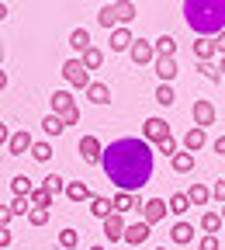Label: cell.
Masks as SVG:
<instances>
[{"label":"cell","mask_w":225,"mask_h":250,"mask_svg":"<svg viewBox=\"0 0 225 250\" xmlns=\"http://www.w3.org/2000/svg\"><path fill=\"white\" fill-rule=\"evenodd\" d=\"M211 198L225 205V181H215V184H211Z\"/></svg>","instance_id":"cell-43"},{"label":"cell","mask_w":225,"mask_h":250,"mask_svg":"<svg viewBox=\"0 0 225 250\" xmlns=\"http://www.w3.org/2000/svg\"><path fill=\"white\" fill-rule=\"evenodd\" d=\"M198 70H201V77H205V80H211V83H222V70L215 66L211 59H208V62H198Z\"/></svg>","instance_id":"cell-34"},{"label":"cell","mask_w":225,"mask_h":250,"mask_svg":"<svg viewBox=\"0 0 225 250\" xmlns=\"http://www.w3.org/2000/svg\"><path fill=\"white\" fill-rule=\"evenodd\" d=\"M11 136H14V132L7 129V125H4V122H0V146H4V143H11Z\"/></svg>","instance_id":"cell-47"},{"label":"cell","mask_w":225,"mask_h":250,"mask_svg":"<svg viewBox=\"0 0 225 250\" xmlns=\"http://www.w3.org/2000/svg\"><path fill=\"white\" fill-rule=\"evenodd\" d=\"M108 42H111V49H114V52H125V49H132L135 35H132V31H128V28H114Z\"/></svg>","instance_id":"cell-13"},{"label":"cell","mask_w":225,"mask_h":250,"mask_svg":"<svg viewBox=\"0 0 225 250\" xmlns=\"http://www.w3.org/2000/svg\"><path fill=\"white\" fill-rule=\"evenodd\" d=\"M152 164H156V153L142 136H121L111 146H104V156H101L108 181L118 184L128 195H135L142 184H149Z\"/></svg>","instance_id":"cell-1"},{"label":"cell","mask_w":225,"mask_h":250,"mask_svg":"<svg viewBox=\"0 0 225 250\" xmlns=\"http://www.w3.org/2000/svg\"><path fill=\"white\" fill-rule=\"evenodd\" d=\"M87 101H90V104H108V101H111V87L101 83V80H90V87H87Z\"/></svg>","instance_id":"cell-10"},{"label":"cell","mask_w":225,"mask_h":250,"mask_svg":"<svg viewBox=\"0 0 225 250\" xmlns=\"http://www.w3.org/2000/svg\"><path fill=\"white\" fill-rule=\"evenodd\" d=\"M7 14H11V11H7V4H0V21H4Z\"/></svg>","instance_id":"cell-51"},{"label":"cell","mask_w":225,"mask_h":250,"mask_svg":"<svg viewBox=\"0 0 225 250\" xmlns=\"http://www.w3.org/2000/svg\"><path fill=\"white\" fill-rule=\"evenodd\" d=\"M0 62H4V39H0Z\"/></svg>","instance_id":"cell-53"},{"label":"cell","mask_w":225,"mask_h":250,"mask_svg":"<svg viewBox=\"0 0 225 250\" xmlns=\"http://www.w3.org/2000/svg\"><path fill=\"white\" fill-rule=\"evenodd\" d=\"M156 101L163 104V108H170V104L177 101V94H173V83H159V87H156Z\"/></svg>","instance_id":"cell-31"},{"label":"cell","mask_w":225,"mask_h":250,"mask_svg":"<svg viewBox=\"0 0 225 250\" xmlns=\"http://www.w3.org/2000/svg\"><path fill=\"white\" fill-rule=\"evenodd\" d=\"M215 153H225V136H222V139H215Z\"/></svg>","instance_id":"cell-49"},{"label":"cell","mask_w":225,"mask_h":250,"mask_svg":"<svg viewBox=\"0 0 225 250\" xmlns=\"http://www.w3.org/2000/svg\"><path fill=\"white\" fill-rule=\"evenodd\" d=\"M80 59H83V66H87V70H101V62H104V52H101L97 45H90V49H87Z\"/></svg>","instance_id":"cell-26"},{"label":"cell","mask_w":225,"mask_h":250,"mask_svg":"<svg viewBox=\"0 0 225 250\" xmlns=\"http://www.w3.org/2000/svg\"><path fill=\"white\" fill-rule=\"evenodd\" d=\"M149 229H152L149 223H132V226L125 229V240L132 243V247H142V243L149 240Z\"/></svg>","instance_id":"cell-12"},{"label":"cell","mask_w":225,"mask_h":250,"mask_svg":"<svg viewBox=\"0 0 225 250\" xmlns=\"http://www.w3.org/2000/svg\"><path fill=\"white\" fill-rule=\"evenodd\" d=\"M14 219V212H11V205H0V226H7Z\"/></svg>","instance_id":"cell-45"},{"label":"cell","mask_w":225,"mask_h":250,"mask_svg":"<svg viewBox=\"0 0 225 250\" xmlns=\"http://www.w3.org/2000/svg\"><path fill=\"white\" fill-rule=\"evenodd\" d=\"M28 205H31V198H14V202H11V212H14V215H28V212H31Z\"/></svg>","instance_id":"cell-42"},{"label":"cell","mask_w":225,"mask_h":250,"mask_svg":"<svg viewBox=\"0 0 225 250\" xmlns=\"http://www.w3.org/2000/svg\"><path fill=\"white\" fill-rule=\"evenodd\" d=\"M190 118H194L198 129H208V125H215V104L205 101V98H198L194 104H190Z\"/></svg>","instance_id":"cell-5"},{"label":"cell","mask_w":225,"mask_h":250,"mask_svg":"<svg viewBox=\"0 0 225 250\" xmlns=\"http://www.w3.org/2000/svg\"><path fill=\"white\" fill-rule=\"evenodd\" d=\"M170 236H173V243H190V240H194V226H190V223H177L173 229H170Z\"/></svg>","instance_id":"cell-25"},{"label":"cell","mask_w":225,"mask_h":250,"mask_svg":"<svg viewBox=\"0 0 225 250\" xmlns=\"http://www.w3.org/2000/svg\"><path fill=\"white\" fill-rule=\"evenodd\" d=\"M152 70H156V77L163 80V83H170V80L177 77V59H173V56H156Z\"/></svg>","instance_id":"cell-9"},{"label":"cell","mask_w":225,"mask_h":250,"mask_svg":"<svg viewBox=\"0 0 225 250\" xmlns=\"http://www.w3.org/2000/svg\"><path fill=\"white\" fill-rule=\"evenodd\" d=\"M90 250H104V247H90Z\"/></svg>","instance_id":"cell-55"},{"label":"cell","mask_w":225,"mask_h":250,"mask_svg":"<svg viewBox=\"0 0 225 250\" xmlns=\"http://www.w3.org/2000/svg\"><path fill=\"white\" fill-rule=\"evenodd\" d=\"M201 229L215 236V233L222 229V212H205V215H201Z\"/></svg>","instance_id":"cell-29"},{"label":"cell","mask_w":225,"mask_h":250,"mask_svg":"<svg viewBox=\"0 0 225 250\" xmlns=\"http://www.w3.org/2000/svg\"><path fill=\"white\" fill-rule=\"evenodd\" d=\"M170 167H173L177 174H187L190 167H194V153H187V149H184V153H177L173 160H170Z\"/></svg>","instance_id":"cell-27"},{"label":"cell","mask_w":225,"mask_h":250,"mask_svg":"<svg viewBox=\"0 0 225 250\" xmlns=\"http://www.w3.org/2000/svg\"><path fill=\"white\" fill-rule=\"evenodd\" d=\"M135 66H146V62H156V42H146V39H135L132 49H128Z\"/></svg>","instance_id":"cell-6"},{"label":"cell","mask_w":225,"mask_h":250,"mask_svg":"<svg viewBox=\"0 0 225 250\" xmlns=\"http://www.w3.org/2000/svg\"><path fill=\"white\" fill-rule=\"evenodd\" d=\"M97 24H101V28H108V31L121 28V24H118V14H114V4H104V7L97 11Z\"/></svg>","instance_id":"cell-22"},{"label":"cell","mask_w":225,"mask_h":250,"mask_svg":"<svg viewBox=\"0 0 225 250\" xmlns=\"http://www.w3.org/2000/svg\"><path fill=\"white\" fill-rule=\"evenodd\" d=\"M156 56H177V39L173 35H159L156 39Z\"/></svg>","instance_id":"cell-28"},{"label":"cell","mask_w":225,"mask_h":250,"mask_svg":"<svg viewBox=\"0 0 225 250\" xmlns=\"http://www.w3.org/2000/svg\"><path fill=\"white\" fill-rule=\"evenodd\" d=\"M201 250H218V236L205 233V236H201Z\"/></svg>","instance_id":"cell-44"},{"label":"cell","mask_w":225,"mask_h":250,"mask_svg":"<svg viewBox=\"0 0 225 250\" xmlns=\"http://www.w3.org/2000/svg\"><path fill=\"white\" fill-rule=\"evenodd\" d=\"M70 45L83 56V52L90 49V31H87V28H73V31H70Z\"/></svg>","instance_id":"cell-24"},{"label":"cell","mask_w":225,"mask_h":250,"mask_svg":"<svg viewBox=\"0 0 225 250\" xmlns=\"http://www.w3.org/2000/svg\"><path fill=\"white\" fill-rule=\"evenodd\" d=\"M187 198H190V205L201 208V205L211 202V188H208V184H190V188H187Z\"/></svg>","instance_id":"cell-17"},{"label":"cell","mask_w":225,"mask_h":250,"mask_svg":"<svg viewBox=\"0 0 225 250\" xmlns=\"http://www.w3.org/2000/svg\"><path fill=\"white\" fill-rule=\"evenodd\" d=\"M11 191H14V198H31V191H35V184H31V177L18 174V177L11 181Z\"/></svg>","instance_id":"cell-21"},{"label":"cell","mask_w":225,"mask_h":250,"mask_svg":"<svg viewBox=\"0 0 225 250\" xmlns=\"http://www.w3.org/2000/svg\"><path fill=\"white\" fill-rule=\"evenodd\" d=\"M62 77H66V83H70V87H80V90H87V87H90V70L83 66V59H80V56L62 62Z\"/></svg>","instance_id":"cell-3"},{"label":"cell","mask_w":225,"mask_h":250,"mask_svg":"<svg viewBox=\"0 0 225 250\" xmlns=\"http://www.w3.org/2000/svg\"><path fill=\"white\" fill-rule=\"evenodd\" d=\"M215 52H218V49H215V39H198V42H194V59H198V62H208Z\"/></svg>","instance_id":"cell-23"},{"label":"cell","mask_w":225,"mask_h":250,"mask_svg":"<svg viewBox=\"0 0 225 250\" xmlns=\"http://www.w3.org/2000/svg\"><path fill=\"white\" fill-rule=\"evenodd\" d=\"M184 18L198 39H215L225 31V0H184Z\"/></svg>","instance_id":"cell-2"},{"label":"cell","mask_w":225,"mask_h":250,"mask_svg":"<svg viewBox=\"0 0 225 250\" xmlns=\"http://www.w3.org/2000/svg\"><path fill=\"white\" fill-rule=\"evenodd\" d=\"M4 87H7V73H4V70H0V90H4Z\"/></svg>","instance_id":"cell-50"},{"label":"cell","mask_w":225,"mask_h":250,"mask_svg":"<svg viewBox=\"0 0 225 250\" xmlns=\"http://www.w3.org/2000/svg\"><path fill=\"white\" fill-rule=\"evenodd\" d=\"M167 212H170V205L163 202V198H149L146 205H142V223H149V226H156L159 219H167Z\"/></svg>","instance_id":"cell-7"},{"label":"cell","mask_w":225,"mask_h":250,"mask_svg":"<svg viewBox=\"0 0 225 250\" xmlns=\"http://www.w3.org/2000/svg\"><path fill=\"white\" fill-rule=\"evenodd\" d=\"M156 250H167V247H156Z\"/></svg>","instance_id":"cell-56"},{"label":"cell","mask_w":225,"mask_h":250,"mask_svg":"<svg viewBox=\"0 0 225 250\" xmlns=\"http://www.w3.org/2000/svg\"><path fill=\"white\" fill-rule=\"evenodd\" d=\"M167 205H170V212H173V215H184V212L190 208V198H187V191H184V195H170V202H167Z\"/></svg>","instance_id":"cell-33"},{"label":"cell","mask_w":225,"mask_h":250,"mask_svg":"<svg viewBox=\"0 0 225 250\" xmlns=\"http://www.w3.org/2000/svg\"><path fill=\"white\" fill-rule=\"evenodd\" d=\"M28 223L31 226H49V208H31L28 212Z\"/></svg>","instance_id":"cell-39"},{"label":"cell","mask_w":225,"mask_h":250,"mask_svg":"<svg viewBox=\"0 0 225 250\" xmlns=\"http://www.w3.org/2000/svg\"><path fill=\"white\" fill-rule=\"evenodd\" d=\"M49 104H52V115H62L66 108H73L76 101H73V94H70V90H56L52 98H49Z\"/></svg>","instance_id":"cell-18"},{"label":"cell","mask_w":225,"mask_h":250,"mask_svg":"<svg viewBox=\"0 0 225 250\" xmlns=\"http://www.w3.org/2000/svg\"><path fill=\"white\" fill-rule=\"evenodd\" d=\"M156 153H163V156H170V160H173V156L180 153V149H177V139H173V136H170V139H163V143L156 146Z\"/></svg>","instance_id":"cell-40"},{"label":"cell","mask_w":225,"mask_h":250,"mask_svg":"<svg viewBox=\"0 0 225 250\" xmlns=\"http://www.w3.org/2000/svg\"><path fill=\"white\" fill-rule=\"evenodd\" d=\"M205 143H208V132H205V129H190V132L184 136V149H187V153L205 149Z\"/></svg>","instance_id":"cell-16"},{"label":"cell","mask_w":225,"mask_h":250,"mask_svg":"<svg viewBox=\"0 0 225 250\" xmlns=\"http://www.w3.org/2000/svg\"><path fill=\"white\" fill-rule=\"evenodd\" d=\"M142 139L152 143V146H159L163 139H170V122H163V118H146V125H142Z\"/></svg>","instance_id":"cell-4"},{"label":"cell","mask_w":225,"mask_h":250,"mask_svg":"<svg viewBox=\"0 0 225 250\" xmlns=\"http://www.w3.org/2000/svg\"><path fill=\"white\" fill-rule=\"evenodd\" d=\"M90 212L97 215V219H108V215H114V202H111V198H101V195H94V198H90Z\"/></svg>","instance_id":"cell-20"},{"label":"cell","mask_w":225,"mask_h":250,"mask_svg":"<svg viewBox=\"0 0 225 250\" xmlns=\"http://www.w3.org/2000/svg\"><path fill=\"white\" fill-rule=\"evenodd\" d=\"M80 156H83L87 164H101V156H104L101 139H97V136H83V139H80Z\"/></svg>","instance_id":"cell-8"},{"label":"cell","mask_w":225,"mask_h":250,"mask_svg":"<svg viewBox=\"0 0 225 250\" xmlns=\"http://www.w3.org/2000/svg\"><path fill=\"white\" fill-rule=\"evenodd\" d=\"M59 118H62V125H66V129H70V125H76V122H80V108L73 104V108H66V111H62Z\"/></svg>","instance_id":"cell-41"},{"label":"cell","mask_w":225,"mask_h":250,"mask_svg":"<svg viewBox=\"0 0 225 250\" xmlns=\"http://www.w3.org/2000/svg\"><path fill=\"white\" fill-rule=\"evenodd\" d=\"M62 195H66L70 202H87V198H94V195H90V188H87L83 181H70V184H66V191H62Z\"/></svg>","instance_id":"cell-19"},{"label":"cell","mask_w":225,"mask_h":250,"mask_svg":"<svg viewBox=\"0 0 225 250\" xmlns=\"http://www.w3.org/2000/svg\"><path fill=\"white\" fill-rule=\"evenodd\" d=\"M114 14H118V24L128 28L135 21V4H132V0H114Z\"/></svg>","instance_id":"cell-15"},{"label":"cell","mask_w":225,"mask_h":250,"mask_svg":"<svg viewBox=\"0 0 225 250\" xmlns=\"http://www.w3.org/2000/svg\"><path fill=\"white\" fill-rule=\"evenodd\" d=\"M59 243L66 247V250H76V247H80V233H76V229H62V233H59Z\"/></svg>","instance_id":"cell-38"},{"label":"cell","mask_w":225,"mask_h":250,"mask_svg":"<svg viewBox=\"0 0 225 250\" xmlns=\"http://www.w3.org/2000/svg\"><path fill=\"white\" fill-rule=\"evenodd\" d=\"M125 229H128V226H125V219H121L118 212L104 219V236H108V240H125Z\"/></svg>","instance_id":"cell-11"},{"label":"cell","mask_w":225,"mask_h":250,"mask_svg":"<svg viewBox=\"0 0 225 250\" xmlns=\"http://www.w3.org/2000/svg\"><path fill=\"white\" fill-rule=\"evenodd\" d=\"M31 156H35L38 164H49L52 160V146L49 143H35V146H31Z\"/></svg>","instance_id":"cell-37"},{"label":"cell","mask_w":225,"mask_h":250,"mask_svg":"<svg viewBox=\"0 0 225 250\" xmlns=\"http://www.w3.org/2000/svg\"><path fill=\"white\" fill-rule=\"evenodd\" d=\"M218 70H222V77H225V56H222V62H218Z\"/></svg>","instance_id":"cell-52"},{"label":"cell","mask_w":225,"mask_h":250,"mask_svg":"<svg viewBox=\"0 0 225 250\" xmlns=\"http://www.w3.org/2000/svg\"><path fill=\"white\" fill-rule=\"evenodd\" d=\"M31 146H35V143H31V132H14L11 143H7V153H11V156H21V153H28Z\"/></svg>","instance_id":"cell-14"},{"label":"cell","mask_w":225,"mask_h":250,"mask_svg":"<svg viewBox=\"0 0 225 250\" xmlns=\"http://www.w3.org/2000/svg\"><path fill=\"white\" fill-rule=\"evenodd\" d=\"M42 188H45V191H52V195H59V191H66V181H62L59 174H49V177L42 181Z\"/></svg>","instance_id":"cell-36"},{"label":"cell","mask_w":225,"mask_h":250,"mask_svg":"<svg viewBox=\"0 0 225 250\" xmlns=\"http://www.w3.org/2000/svg\"><path fill=\"white\" fill-rule=\"evenodd\" d=\"M222 223H225V205H222Z\"/></svg>","instance_id":"cell-54"},{"label":"cell","mask_w":225,"mask_h":250,"mask_svg":"<svg viewBox=\"0 0 225 250\" xmlns=\"http://www.w3.org/2000/svg\"><path fill=\"white\" fill-rule=\"evenodd\" d=\"M11 240H14L11 229H7V226H0V247H11Z\"/></svg>","instance_id":"cell-46"},{"label":"cell","mask_w":225,"mask_h":250,"mask_svg":"<svg viewBox=\"0 0 225 250\" xmlns=\"http://www.w3.org/2000/svg\"><path fill=\"white\" fill-rule=\"evenodd\" d=\"M128 208H135V195H128V191H118L114 195V212H128Z\"/></svg>","instance_id":"cell-35"},{"label":"cell","mask_w":225,"mask_h":250,"mask_svg":"<svg viewBox=\"0 0 225 250\" xmlns=\"http://www.w3.org/2000/svg\"><path fill=\"white\" fill-rule=\"evenodd\" d=\"M42 129H45V136H59V132H66V125H62L59 115H45L42 118Z\"/></svg>","instance_id":"cell-30"},{"label":"cell","mask_w":225,"mask_h":250,"mask_svg":"<svg viewBox=\"0 0 225 250\" xmlns=\"http://www.w3.org/2000/svg\"><path fill=\"white\" fill-rule=\"evenodd\" d=\"M52 191H45V188H35V191H31V205H35V208H49L52 205Z\"/></svg>","instance_id":"cell-32"},{"label":"cell","mask_w":225,"mask_h":250,"mask_svg":"<svg viewBox=\"0 0 225 250\" xmlns=\"http://www.w3.org/2000/svg\"><path fill=\"white\" fill-rule=\"evenodd\" d=\"M215 49L225 56V31H218V35H215Z\"/></svg>","instance_id":"cell-48"}]
</instances>
